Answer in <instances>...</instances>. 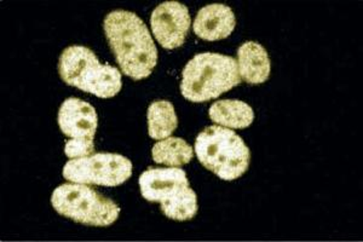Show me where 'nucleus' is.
Listing matches in <instances>:
<instances>
[{
    "label": "nucleus",
    "instance_id": "1",
    "mask_svg": "<svg viewBox=\"0 0 363 242\" xmlns=\"http://www.w3.org/2000/svg\"><path fill=\"white\" fill-rule=\"evenodd\" d=\"M104 32L120 70L133 80L148 78L157 63V49L145 22L135 13H108Z\"/></svg>",
    "mask_w": 363,
    "mask_h": 242
},
{
    "label": "nucleus",
    "instance_id": "2",
    "mask_svg": "<svg viewBox=\"0 0 363 242\" xmlns=\"http://www.w3.org/2000/svg\"><path fill=\"white\" fill-rule=\"evenodd\" d=\"M241 82L238 61L225 55L203 53L195 56L183 70L182 94L190 102L218 99Z\"/></svg>",
    "mask_w": 363,
    "mask_h": 242
},
{
    "label": "nucleus",
    "instance_id": "3",
    "mask_svg": "<svg viewBox=\"0 0 363 242\" xmlns=\"http://www.w3.org/2000/svg\"><path fill=\"white\" fill-rule=\"evenodd\" d=\"M138 182L142 197L147 202H159L161 211L169 219L184 222L198 214V197L184 170L149 167Z\"/></svg>",
    "mask_w": 363,
    "mask_h": 242
},
{
    "label": "nucleus",
    "instance_id": "4",
    "mask_svg": "<svg viewBox=\"0 0 363 242\" xmlns=\"http://www.w3.org/2000/svg\"><path fill=\"white\" fill-rule=\"evenodd\" d=\"M58 73L67 85L99 99H112L123 87L120 70L111 65H102L95 53L85 46H69L63 50Z\"/></svg>",
    "mask_w": 363,
    "mask_h": 242
},
{
    "label": "nucleus",
    "instance_id": "5",
    "mask_svg": "<svg viewBox=\"0 0 363 242\" xmlns=\"http://www.w3.org/2000/svg\"><path fill=\"white\" fill-rule=\"evenodd\" d=\"M195 153L203 167L224 181H234L247 171L251 152L230 128L212 125L199 133Z\"/></svg>",
    "mask_w": 363,
    "mask_h": 242
},
{
    "label": "nucleus",
    "instance_id": "6",
    "mask_svg": "<svg viewBox=\"0 0 363 242\" xmlns=\"http://www.w3.org/2000/svg\"><path fill=\"white\" fill-rule=\"evenodd\" d=\"M51 204L57 214L84 226H112L120 214L116 202L80 183L60 185L52 193Z\"/></svg>",
    "mask_w": 363,
    "mask_h": 242
},
{
    "label": "nucleus",
    "instance_id": "7",
    "mask_svg": "<svg viewBox=\"0 0 363 242\" xmlns=\"http://www.w3.org/2000/svg\"><path fill=\"white\" fill-rule=\"evenodd\" d=\"M133 163L125 156L97 153L68 161L62 175L73 183L118 187L133 176Z\"/></svg>",
    "mask_w": 363,
    "mask_h": 242
},
{
    "label": "nucleus",
    "instance_id": "8",
    "mask_svg": "<svg viewBox=\"0 0 363 242\" xmlns=\"http://www.w3.org/2000/svg\"><path fill=\"white\" fill-rule=\"evenodd\" d=\"M191 20L186 5L165 1L159 5L150 17L154 37L164 49L181 48L189 32Z\"/></svg>",
    "mask_w": 363,
    "mask_h": 242
},
{
    "label": "nucleus",
    "instance_id": "9",
    "mask_svg": "<svg viewBox=\"0 0 363 242\" xmlns=\"http://www.w3.org/2000/svg\"><path fill=\"white\" fill-rule=\"evenodd\" d=\"M63 135L72 140H95L99 118L95 108L83 99L70 97L62 103L57 118Z\"/></svg>",
    "mask_w": 363,
    "mask_h": 242
},
{
    "label": "nucleus",
    "instance_id": "10",
    "mask_svg": "<svg viewBox=\"0 0 363 242\" xmlns=\"http://www.w3.org/2000/svg\"><path fill=\"white\" fill-rule=\"evenodd\" d=\"M234 11L224 4H211L201 9L194 21V33L203 40L217 41L229 37L235 29Z\"/></svg>",
    "mask_w": 363,
    "mask_h": 242
},
{
    "label": "nucleus",
    "instance_id": "11",
    "mask_svg": "<svg viewBox=\"0 0 363 242\" xmlns=\"http://www.w3.org/2000/svg\"><path fill=\"white\" fill-rule=\"evenodd\" d=\"M238 68L241 80L258 85L268 80L272 63L268 53L256 41H246L238 50Z\"/></svg>",
    "mask_w": 363,
    "mask_h": 242
},
{
    "label": "nucleus",
    "instance_id": "12",
    "mask_svg": "<svg viewBox=\"0 0 363 242\" xmlns=\"http://www.w3.org/2000/svg\"><path fill=\"white\" fill-rule=\"evenodd\" d=\"M212 121L227 128H247L253 120L255 113L247 103L238 99H222L211 106L208 111Z\"/></svg>",
    "mask_w": 363,
    "mask_h": 242
},
{
    "label": "nucleus",
    "instance_id": "13",
    "mask_svg": "<svg viewBox=\"0 0 363 242\" xmlns=\"http://www.w3.org/2000/svg\"><path fill=\"white\" fill-rule=\"evenodd\" d=\"M178 126V118L172 103L155 101L148 108V132L153 140H165Z\"/></svg>",
    "mask_w": 363,
    "mask_h": 242
},
{
    "label": "nucleus",
    "instance_id": "14",
    "mask_svg": "<svg viewBox=\"0 0 363 242\" xmlns=\"http://www.w3.org/2000/svg\"><path fill=\"white\" fill-rule=\"evenodd\" d=\"M152 155L157 164L179 167L193 160L194 150L186 141L177 137H169L154 145Z\"/></svg>",
    "mask_w": 363,
    "mask_h": 242
},
{
    "label": "nucleus",
    "instance_id": "15",
    "mask_svg": "<svg viewBox=\"0 0 363 242\" xmlns=\"http://www.w3.org/2000/svg\"><path fill=\"white\" fill-rule=\"evenodd\" d=\"M94 152H95V143L92 141L70 140L65 145V154L69 159L90 156Z\"/></svg>",
    "mask_w": 363,
    "mask_h": 242
}]
</instances>
